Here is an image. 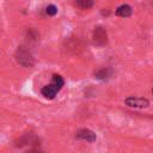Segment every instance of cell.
Returning a JSON list of instances; mask_svg holds the SVG:
<instances>
[{"instance_id":"obj_1","label":"cell","mask_w":153,"mask_h":153,"mask_svg":"<svg viewBox=\"0 0 153 153\" xmlns=\"http://www.w3.org/2000/svg\"><path fill=\"white\" fill-rule=\"evenodd\" d=\"M16 59H17L18 63H20L24 67H31L33 65V57H32L31 53L27 49H25L24 47H20L17 50Z\"/></svg>"},{"instance_id":"obj_10","label":"cell","mask_w":153,"mask_h":153,"mask_svg":"<svg viewBox=\"0 0 153 153\" xmlns=\"http://www.w3.org/2000/svg\"><path fill=\"white\" fill-rule=\"evenodd\" d=\"M45 12H47V14H49V16H55V14L57 13V8H56L54 5H49V6L47 7Z\"/></svg>"},{"instance_id":"obj_6","label":"cell","mask_w":153,"mask_h":153,"mask_svg":"<svg viewBox=\"0 0 153 153\" xmlns=\"http://www.w3.org/2000/svg\"><path fill=\"white\" fill-rule=\"evenodd\" d=\"M56 93H57V90H56V87H54L51 84H49V85H47V86H44V87L42 88V94H43L45 98H48V99H53Z\"/></svg>"},{"instance_id":"obj_8","label":"cell","mask_w":153,"mask_h":153,"mask_svg":"<svg viewBox=\"0 0 153 153\" xmlns=\"http://www.w3.org/2000/svg\"><path fill=\"white\" fill-rule=\"evenodd\" d=\"M63 84H65V81H63V79H62V76H61V75H59V74H54V75H53L51 85H53L54 87H56V90H57V91H60V90H61V87L63 86Z\"/></svg>"},{"instance_id":"obj_2","label":"cell","mask_w":153,"mask_h":153,"mask_svg":"<svg viewBox=\"0 0 153 153\" xmlns=\"http://www.w3.org/2000/svg\"><path fill=\"white\" fill-rule=\"evenodd\" d=\"M75 137L78 140H85L87 142H93L96 141V134L90 130V129H86V128H82V129H79L75 131Z\"/></svg>"},{"instance_id":"obj_9","label":"cell","mask_w":153,"mask_h":153,"mask_svg":"<svg viewBox=\"0 0 153 153\" xmlns=\"http://www.w3.org/2000/svg\"><path fill=\"white\" fill-rule=\"evenodd\" d=\"M76 5L80 7V8H90L92 5H93V0H76Z\"/></svg>"},{"instance_id":"obj_11","label":"cell","mask_w":153,"mask_h":153,"mask_svg":"<svg viewBox=\"0 0 153 153\" xmlns=\"http://www.w3.org/2000/svg\"><path fill=\"white\" fill-rule=\"evenodd\" d=\"M106 75H108V71L106 69H102V71H98L96 73V76L98 79H104V78H106Z\"/></svg>"},{"instance_id":"obj_13","label":"cell","mask_w":153,"mask_h":153,"mask_svg":"<svg viewBox=\"0 0 153 153\" xmlns=\"http://www.w3.org/2000/svg\"><path fill=\"white\" fill-rule=\"evenodd\" d=\"M152 92H153V90H152Z\"/></svg>"},{"instance_id":"obj_7","label":"cell","mask_w":153,"mask_h":153,"mask_svg":"<svg viewBox=\"0 0 153 153\" xmlns=\"http://www.w3.org/2000/svg\"><path fill=\"white\" fill-rule=\"evenodd\" d=\"M116 14H117L118 17L127 18V17H129V16L131 14V8H130V6H128V5H122V6H120V7L116 10Z\"/></svg>"},{"instance_id":"obj_12","label":"cell","mask_w":153,"mask_h":153,"mask_svg":"<svg viewBox=\"0 0 153 153\" xmlns=\"http://www.w3.org/2000/svg\"><path fill=\"white\" fill-rule=\"evenodd\" d=\"M26 153H43V152L39 151V149H30V151H27Z\"/></svg>"},{"instance_id":"obj_3","label":"cell","mask_w":153,"mask_h":153,"mask_svg":"<svg viewBox=\"0 0 153 153\" xmlns=\"http://www.w3.org/2000/svg\"><path fill=\"white\" fill-rule=\"evenodd\" d=\"M93 41L99 45L105 44L108 42V33H106L105 29H103L100 26L96 27L93 31Z\"/></svg>"},{"instance_id":"obj_5","label":"cell","mask_w":153,"mask_h":153,"mask_svg":"<svg viewBox=\"0 0 153 153\" xmlns=\"http://www.w3.org/2000/svg\"><path fill=\"white\" fill-rule=\"evenodd\" d=\"M81 48H82V45H81L79 39H72V41L66 42V50L67 51H72L73 54L79 53V50Z\"/></svg>"},{"instance_id":"obj_4","label":"cell","mask_w":153,"mask_h":153,"mask_svg":"<svg viewBox=\"0 0 153 153\" xmlns=\"http://www.w3.org/2000/svg\"><path fill=\"white\" fill-rule=\"evenodd\" d=\"M126 104L131 108H146L148 106V100L145 98H137V97H128L126 99Z\"/></svg>"}]
</instances>
